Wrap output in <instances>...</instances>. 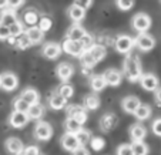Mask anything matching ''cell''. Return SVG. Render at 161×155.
<instances>
[{"instance_id": "cell-17", "label": "cell", "mask_w": 161, "mask_h": 155, "mask_svg": "<svg viewBox=\"0 0 161 155\" xmlns=\"http://www.w3.org/2000/svg\"><path fill=\"white\" fill-rule=\"evenodd\" d=\"M6 148L10 154H23L25 151V145L19 138L16 137H10L6 140Z\"/></svg>"}, {"instance_id": "cell-15", "label": "cell", "mask_w": 161, "mask_h": 155, "mask_svg": "<svg viewBox=\"0 0 161 155\" xmlns=\"http://www.w3.org/2000/svg\"><path fill=\"white\" fill-rule=\"evenodd\" d=\"M140 104H141L140 100L136 95H128V97L123 98V101H121V107L127 114H134Z\"/></svg>"}, {"instance_id": "cell-21", "label": "cell", "mask_w": 161, "mask_h": 155, "mask_svg": "<svg viewBox=\"0 0 161 155\" xmlns=\"http://www.w3.org/2000/svg\"><path fill=\"white\" fill-rule=\"evenodd\" d=\"M49 104L53 110H63L66 108V104H67V98H64L60 93H54V94L50 97L49 100Z\"/></svg>"}, {"instance_id": "cell-49", "label": "cell", "mask_w": 161, "mask_h": 155, "mask_svg": "<svg viewBox=\"0 0 161 155\" xmlns=\"http://www.w3.org/2000/svg\"><path fill=\"white\" fill-rule=\"evenodd\" d=\"M154 93H155V100H157V104L158 105H161V87H158Z\"/></svg>"}, {"instance_id": "cell-50", "label": "cell", "mask_w": 161, "mask_h": 155, "mask_svg": "<svg viewBox=\"0 0 161 155\" xmlns=\"http://www.w3.org/2000/svg\"><path fill=\"white\" fill-rule=\"evenodd\" d=\"M9 7V0H0V9Z\"/></svg>"}, {"instance_id": "cell-33", "label": "cell", "mask_w": 161, "mask_h": 155, "mask_svg": "<svg viewBox=\"0 0 161 155\" xmlns=\"http://www.w3.org/2000/svg\"><path fill=\"white\" fill-rule=\"evenodd\" d=\"M16 44H17V47L19 49H21V50H26V49H29V47L31 46V41H30V39H29V36L26 34V31L25 33H21L20 36H17Z\"/></svg>"}, {"instance_id": "cell-30", "label": "cell", "mask_w": 161, "mask_h": 155, "mask_svg": "<svg viewBox=\"0 0 161 155\" xmlns=\"http://www.w3.org/2000/svg\"><path fill=\"white\" fill-rule=\"evenodd\" d=\"M80 61H81L83 67H84V68H90V70L94 67L96 64H97V60L91 56V53L88 51V50H86V51L80 56Z\"/></svg>"}, {"instance_id": "cell-47", "label": "cell", "mask_w": 161, "mask_h": 155, "mask_svg": "<svg viewBox=\"0 0 161 155\" xmlns=\"http://www.w3.org/2000/svg\"><path fill=\"white\" fill-rule=\"evenodd\" d=\"M39 148L34 145H30V147H26L25 151H23V154H39Z\"/></svg>"}, {"instance_id": "cell-31", "label": "cell", "mask_w": 161, "mask_h": 155, "mask_svg": "<svg viewBox=\"0 0 161 155\" xmlns=\"http://www.w3.org/2000/svg\"><path fill=\"white\" fill-rule=\"evenodd\" d=\"M81 125L79 121H77L76 118H73V117H67L66 122H64V127H66V131L67 132H73V134H76V132H79L80 130H81Z\"/></svg>"}, {"instance_id": "cell-48", "label": "cell", "mask_w": 161, "mask_h": 155, "mask_svg": "<svg viewBox=\"0 0 161 155\" xmlns=\"http://www.w3.org/2000/svg\"><path fill=\"white\" fill-rule=\"evenodd\" d=\"M23 3H25V0H9V7L17 9V7H20Z\"/></svg>"}, {"instance_id": "cell-10", "label": "cell", "mask_w": 161, "mask_h": 155, "mask_svg": "<svg viewBox=\"0 0 161 155\" xmlns=\"http://www.w3.org/2000/svg\"><path fill=\"white\" fill-rule=\"evenodd\" d=\"M61 145L66 151H70V152H74L77 148L80 147V142L77 140L76 134L73 132H66V134L61 137Z\"/></svg>"}, {"instance_id": "cell-28", "label": "cell", "mask_w": 161, "mask_h": 155, "mask_svg": "<svg viewBox=\"0 0 161 155\" xmlns=\"http://www.w3.org/2000/svg\"><path fill=\"white\" fill-rule=\"evenodd\" d=\"M137 120H140V121H144V120H148L151 117V107L150 105H146V104H140L138 108L136 110V113H134Z\"/></svg>"}, {"instance_id": "cell-25", "label": "cell", "mask_w": 161, "mask_h": 155, "mask_svg": "<svg viewBox=\"0 0 161 155\" xmlns=\"http://www.w3.org/2000/svg\"><path fill=\"white\" fill-rule=\"evenodd\" d=\"M20 97L23 98V100H26L29 104H36V103H39V100H40V94L34 90V88H26L25 91L20 94Z\"/></svg>"}, {"instance_id": "cell-4", "label": "cell", "mask_w": 161, "mask_h": 155, "mask_svg": "<svg viewBox=\"0 0 161 155\" xmlns=\"http://www.w3.org/2000/svg\"><path fill=\"white\" fill-rule=\"evenodd\" d=\"M151 27V17L146 13H137L133 17V29L136 31H147Z\"/></svg>"}, {"instance_id": "cell-12", "label": "cell", "mask_w": 161, "mask_h": 155, "mask_svg": "<svg viewBox=\"0 0 161 155\" xmlns=\"http://www.w3.org/2000/svg\"><path fill=\"white\" fill-rule=\"evenodd\" d=\"M43 56L49 60H56L58 56L61 54V47L57 43H46L42 50Z\"/></svg>"}, {"instance_id": "cell-11", "label": "cell", "mask_w": 161, "mask_h": 155, "mask_svg": "<svg viewBox=\"0 0 161 155\" xmlns=\"http://www.w3.org/2000/svg\"><path fill=\"white\" fill-rule=\"evenodd\" d=\"M140 84L144 90H147V91H155L158 88V78L153 73H146L141 76Z\"/></svg>"}, {"instance_id": "cell-3", "label": "cell", "mask_w": 161, "mask_h": 155, "mask_svg": "<svg viewBox=\"0 0 161 155\" xmlns=\"http://www.w3.org/2000/svg\"><path fill=\"white\" fill-rule=\"evenodd\" d=\"M63 50L67 54L73 56V57H80L86 51L84 46H83V43L80 40H70V39H66V41L63 43Z\"/></svg>"}, {"instance_id": "cell-42", "label": "cell", "mask_w": 161, "mask_h": 155, "mask_svg": "<svg viewBox=\"0 0 161 155\" xmlns=\"http://www.w3.org/2000/svg\"><path fill=\"white\" fill-rule=\"evenodd\" d=\"M39 27L42 29L43 31H49L52 29V20L49 17H42L39 20Z\"/></svg>"}, {"instance_id": "cell-44", "label": "cell", "mask_w": 161, "mask_h": 155, "mask_svg": "<svg viewBox=\"0 0 161 155\" xmlns=\"http://www.w3.org/2000/svg\"><path fill=\"white\" fill-rule=\"evenodd\" d=\"M80 41L83 43V46H84V49H86V50H88L91 46H93V44H94V43H93V37H91L88 33H86V36L83 37V39L80 40Z\"/></svg>"}, {"instance_id": "cell-41", "label": "cell", "mask_w": 161, "mask_h": 155, "mask_svg": "<svg viewBox=\"0 0 161 155\" xmlns=\"http://www.w3.org/2000/svg\"><path fill=\"white\" fill-rule=\"evenodd\" d=\"M116 152L119 155H133V148H131L130 144H121Z\"/></svg>"}, {"instance_id": "cell-32", "label": "cell", "mask_w": 161, "mask_h": 155, "mask_svg": "<svg viewBox=\"0 0 161 155\" xmlns=\"http://www.w3.org/2000/svg\"><path fill=\"white\" fill-rule=\"evenodd\" d=\"M131 148H133V154L134 155H146V154H148V147H147V144H144L143 141H133Z\"/></svg>"}, {"instance_id": "cell-35", "label": "cell", "mask_w": 161, "mask_h": 155, "mask_svg": "<svg viewBox=\"0 0 161 155\" xmlns=\"http://www.w3.org/2000/svg\"><path fill=\"white\" fill-rule=\"evenodd\" d=\"M13 108L17 110V111H23V113H27L29 108H30V104L26 100H23L21 97H17L13 101Z\"/></svg>"}, {"instance_id": "cell-40", "label": "cell", "mask_w": 161, "mask_h": 155, "mask_svg": "<svg viewBox=\"0 0 161 155\" xmlns=\"http://www.w3.org/2000/svg\"><path fill=\"white\" fill-rule=\"evenodd\" d=\"M117 6H119L120 10L127 12L134 6V0H117Z\"/></svg>"}, {"instance_id": "cell-16", "label": "cell", "mask_w": 161, "mask_h": 155, "mask_svg": "<svg viewBox=\"0 0 161 155\" xmlns=\"http://www.w3.org/2000/svg\"><path fill=\"white\" fill-rule=\"evenodd\" d=\"M117 121H119V120H117V115H114L113 113H107L101 117L100 128L103 131H106V132H108V131H111L113 128H116Z\"/></svg>"}, {"instance_id": "cell-46", "label": "cell", "mask_w": 161, "mask_h": 155, "mask_svg": "<svg viewBox=\"0 0 161 155\" xmlns=\"http://www.w3.org/2000/svg\"><path fill=\"white\" fill-rule=\"evenodd\" d=\"M74 3L79 4L80 7H83V9L87 10L88 7H91V4H93V0H74Z\"/></svg>"}, {"instance_id": "cell-38", "label": "cell", "mask_w": 161, "mask_h": 155, "mask_svg": "<svg viewBox=\"0 0 161 155\" xmlns=\"http://www.w3.org/2000/svg\"><path fill=\"white\" fill-rule=\"evenodd\" d=\"M90 145L93 151H101L104 148V145H106V142H104V140L101 137H93L90 140Z\"/></svg>"}, {"instance_id": "cell-37", "label": "cell", "mask_w": 161, "mask_h": 155, "mask_svg": "<svg viewBox=\"0 0 161 155\" xmlns=\"http://www.w3.org/2000/svg\"><path fill=\"white\" fill-rule=\"evenodd\" d=\"M58 93H60L61 95H63L64 98H69L70 97H73V94H74V88H73V85H70V84H67V83H64V84H61V87L58 88Z\"/></svg>"}, {"instance_id": "cell-23", "label": "cell", "mask_w": 161, "mask_h": 155, "mask_svg": "<svg viewBox=\"0 0 161 155\" xmlns=\"http://www.w3.org/2000/svg\"><path fill=\"white\" fill-rule=\"evenodd\" d=\"M86 29H83L80 24H74L71 26L70 29H69V31H67V39L70 40H81L83 37L86 36Z\"/></svg>"}, {"instance_id": "cell-7", "label": "cell", "mask_w": 161, "mask_h": 155, "mask_svg": "<svg viewBox=\"0 0 161 155\" xmlns=\"http://www.w3.org/2000/svg\"><path fill=\"white\" fill-rule=\"evenodd\" d=\"M19 85V78L16 74L6 71V73L0 74V87L3 88L4 91H13Z\"/></svg>"}, {"instance_id": "cell-20", "label": "cell", "mask_w": 161, "mask_h": 155, "mask_svg": "<svg viewBox=\"0 0 161 155\" xmlns=\"http://www.w3.org/2000/svg\"><path fill=\"white\" fill-rule=\"evenodd\" d=\"M69 16H70V19L74 23H80V21L86 17V9H83L79 4L74 3L73 6H70V9H69Z\"/></svg>"}, {"instance_id": "cell-43", "label": "cell", "mask_w": 161, "mask_h": 155, "mask_svg": "<svg viewBox=\"0 0 161 155\" xmlns=\"http://www.w3.org/2000/svg\"><path fill=\"white\" fill-rule=\"evenodd\" d=\"M10 36H12V33H10L9 26L3 24V23L0 21V40H7Z\"/></svg>"}, {"instance_id": "cell-19", "label": "cell", "mask_w": 161, "mask_h": 155, "mask_svg": "<svg viewBox=\"0 0 161 155\" xmlns=\"http://www.w3.org/2000/svg\"><path fill=\"white\" fill-rule=\"evenodd\" d=\"M147 135V130L141 124H134L130 128V137L133 141H143Z\"/></svg>"}, {"instance_id": "cell-26", "label": "cell", "mask_w": 161, "mask_h": 155, "mask_svg": "<svg viewBox=\"0 0 161 155\" xmlns=\"http://www.w3.org/2000/svg\"><path fill=\"white\" fill-rule=\"evenodd\" d=\"M27 114H29V117H30V120H40L43 115H44V107H43L40 103L31 104L29 111H27Z\"/></svg>"}, {"instance_id": "cell-6", "label": "cell", "mask_w": 161, "mask_h": 155, "mask_svg": "<svg viewBox=\"0 0 161 155\" xmlns=\"http://www.w3.org/2000/svg\"><path fill=\"white\" fill-rule=\"evenodd\" d=\"M53 135V128L49 122L46 121H39L34 127V137L40 141H47L50 140Z\"/></svg>"}, {"instance_id": "cell-24", "label": "cell", "mask_w": 161, "mask_h": 155, "mask_svg": "<svg viewBox=\"0 0 161 155\" xmlns=\"http://www.w3.org/2000/svg\"><path fill=\"white\" fill-rule=\"evenodd\" d=\"M90 85H91V88H93V91L98 93V91H103L104 88H106L107 83H106V78H104V76H100V74H97V76H93V77H91Z\"/></svg>"}, {"instance_id": "cell-14", "label": "cell", "mask_w": 161, "mask_h": 155, "mask_svg": "<svg viewBox=\"0 0 161 155\" xmlns=\"http://www.w3.org/2000/svg\"><path fill=\"white\" fill-rule=\"evenodd\" d=\"M56 73H57V77L61 80V81H69L74 74V67L70 63H60L57 66Z\"/></svg>"}, {"instance_id": "cell-5", "label": "cell", "mask_w": 161, "mask_h": 155, "mask_svg": "<svg viewBox=\"0 0 161 155\" xmlns=\"http://www.w3.org/2000/svg\"><path fill=\"white\" fill-rule=\"evenodd\" d=\"M136 46L138 47L141 51H150V50H153L155 46V39L151 34L143 31V33H140L136 37Z\"/></svg>"}, {"instance_id": "cell-8", "label": "cell", "mask_w": 161, "mask_h": 155, "mask_svg": "<svg viewBox=\"0 0 161 155\" xmlns=\"http://www.w3.org/2000/svg\"><path fill=\"white\" fill-rule=\"evenodd\" d=\"M66 113L67 117H73L76 118L80 124H84L87 121V113H86V108L81 105H77V104H71V105L66 107Z\"/></svg>"}, {"instance_id": "cell-36", "label": "cell", "mask_w": 161, "mask_h": 155, "mask_svg": "<svg viewBox=\"0 0 161 155\" xmlns=\"http://www.w3.org/2000/svg\"><path fill=\"white\" fill-rule=\"evenodd\" d=\"M76 137H77V140H79L80 145H86V144H88V142H90V140H91L90 131H88V130H83V128L79 131V132H76Z\"/></svg>"}, {"instance_id": "cell-34", "label": "cell", "mask_w": 161, "mask_h": 155, "mask_svg": "<svg viewBox=\"0 0 161 155\" xmlns=\"http://www.w3.org/2000/svg\"><path fill=\"white\" fill-rule=\"evenodd\" d=\"M23 19H25V23H27V24L30 26H36V23H39V14H37L34 10H27V12H25V14H23Z\"/></svg>"}, {"instance_id": "cell-29", "label": "cell", "mask_w": 161, "mask_h": 155, "mask_svg": "<svg viewBox=\"0 0 161 155\" xmlns=\"http://www.w3.org/2000/svg\"><path fill=\"white\" fill-rule=\"evenodd\" d=\"M88 51L91 53V56L97 60V63L98 61H101L104 57H106V54H107V50H106V47L104 46H101V44H93V46L88 49Z\"/></svg>"}, {"instance_id": "cell-1", "label": "cell", "mask_w": 161, "mask_h": 155, "mask_svg": "<svg viewBox=\"0 0 161 155\" xmlns=\"http://www.w3.org/2000/svg\"><path fill=\"white\" fill-rule=\"evenodd\" d=\"M124 74L131 83H136V81H140L141 76V64L138 57L134 54H127L124 60Z\"/></svg>"}, {"instance_id": "cell-39", "label": "cell", "mask_w": 161, "mask_h": 155, "mask_svg": "<svg viewBox=\"0 0 161 155\" xmlns=\"http://www.w3.org/2000/svg\"><path fill=\"white\" fill-rule=\"evenodd\" d=\"M10 29V33H12V36H20L21 33H25V29H23V23H20V21H14L12 26H9Z\"/></svg>"}, {"instance_id": "cell-45", "label": "cell", "mask_w": 161, "mask_h": 155, "mask_svg": "<svg viewBox=\"0 0 161 155\" xmlns=\"http://www.w3.org/2000/svg\"><path fill=\"white\" fill-rule=\"evenodd\" d=\"M151 130H153V132H154L155 135L161 137V118H157L154 122H153Z\"/></svg>"}, {"instance_id": "cell-9", "label": "cell", "mask_w": 161, "mask_h": 155, "mask_svg": "<svg viewBox=\"0 0 161 155\" xmlns=\"http://www.w3.org/2000/svg\"><path fill=\"white\" fill-rule=\"evenodd\" d=\"M29 120H30V117H29L27 113L17 111V110H14L9 117V122L13 128H23L29 122Z\"/></svg>"}, {"instance_id": "cell-22", "label": "cell", "mask_w": 161, "mask_h": 155, "mask_svg": "<svg viewBox=\"0 0 161 155\" xmlns=\"http://www.w3.org/2000/svg\"><path fill=\"white\" fill-rule=\"evenodd\" d=\"M26 34L29 36L31 44H39V43L43 40V37H44V31H43L40 27H36V26H31V27L26 31Z\"/></svg>"}, {"instance_id": "cell-18", "label": "cell", "mask_w": 161, "mask_h": 155, "mask_svg": "<svg viewBox=\"0 0 161 155\" xmlns=\"http://www.w3.org/2000/svg\"><path fill=\"white\" fill-rule=\"evenodd\" d=\"M0 21L6 26H12L14 21H17V16H16V12L13 7H9V9H2V14H0Z\"/></svg>"}, {"instance_id": "cell-13", "label": "cell", "mask_w": 161, "mask_h": 155, "mask_svg": "<svg viewBox=\"0 0 161 155\" xmlns=\"http://www.w3.org/2000/svg\"><path fill=\"white\" fill-rule=\"evenodd\" d=\"M104 78H106V83L108 85H113V87H116V85H120L123 81V74L120 73L119 70L116 68H108L103 73Z\"/></svg>"}, {"instance_id": "cell-27", "label": "cell", "mask_w": 161, "mask_h": 155, "mask_svg": "<svg viewBox=\"0 0 161 155\" xmlns=\"http://www.w3.org/2000/svg\"><path fill=\"white\" fill-rule=\"evenodd\" d=\"M100 107V98L96 94H88L84 98V108L88 111H94Z\"/></svg>"}, {"instance_id": "cell-2", "label": "cell", "mask_w": 161, "mask_h": 155, "mask_svg": "<svg viewBox=\"0 0 161 155\" xmlns=\"http://www.w3.org/2000/svg\"><path fill=\"white\" fill-rule=\"evenodd\" d=\"M136 46V39L127 36V34H121L114 41V47L119 53H123V54H127V53L131 51V49Z\"/></svg>"}]
</instances>
